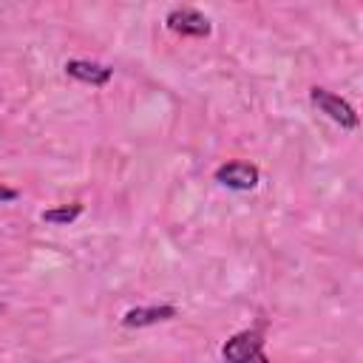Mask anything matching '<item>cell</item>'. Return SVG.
<instances>
[{"instance_id": "cell-4", "label": "cell", "mask_w": 363, "mask_h": 363, "mask_svg": "<svg viewBox=\"0 0 363 363\" xmlns=\"http://www.w3.org/2000/svg\"><path fill=\"white\" fill-rule=\"evenodd\" d=\"M261 173L255 164L250 162H227L221 167H216V182L227 190H238V193H247V190H255Z\"/></svg>"}, {"instance_id": "cell-7", "label": "cell", "mask_w": 363, "mask_h": 363, "mask_svg": "<svg viewBox=\"0 0 363 363\" xmlns=\"http://www.w3.org/2000/svg\"><path fill=\"white\" fill-rule=\"evenodd\" d=\"M79 216H82V204H79V201H71V204H60V207L43 210V221L57 224V227H68V224H74Z\"/></svg>"}, {"instance_id": "cell-2", "label": "cell", "mask_w": 363, "mask_h": 363, "mask_svg": "<svg viewBox=\"0 0 363 363\" xmlns=\"http://www.w3.org/2000/svg\"><path fill=\"white\" fill-rule=\"evenodd\" d=\"M221 357L230 363H247V360H267L264 352V337L258 329H244L235 332L224 346H221Z\"/></svg>"}, {"instance_id": "cell-5", "label": "cell", "mask_w": 363, "mask_h": 363, "mask_svg": "<svg viewBox=\"0 0 363 363\" xmlns=\"http://www.w3.org/2000/svg\"><path fill=\"white\" fill-rule=\"evenodd\" d=\"M176 318V306L170 303H153V306H133L122 315V326L125 329H145V326H156L162 320Z\"/></svg>"}, {"instance_id": "cell-8", "label": "cell", "mask_w": 363, "mask_h": 363, "mask_svg": "<svg viewBox=\"0 0 363 363\" xmlns=\"http://www.w3.org/2000/svg\"><path fill=\"white\" fill-rule=\"evenodd\" d=\"M17 196H20V193H17L14 187H9V184H3V182H0V201H14Z\"/></svg>"}, {"instance_id": "cell-1", "label": "cell", "mask_w": 363, "mask_h": 363, "mask_svg": "<svg viewBox=\"0 0 363 363\" xmlns=\"http://www.w3.org/2000/svg\"><path fill=\"white\" fill-rule=\"evenodd\" d=\"M309 102L320 111V113H326L335 125H340V128H346V130H354L357 128V113H354V108L346 102V99H340L337 94H332V91H326V88H312L309 91Z\"/></svg>"}, {"instance_id": "cell-6", "label": "cell", "mask_w": 363, "mask_h": 363, "mask_svg": "<svg viewBox=\"0 0 363 363\" xmlns=\"http://www.w3.org/2000/svg\"><path fill=\"white\" fill-rule=\"evenodd\" d=\"M65 74L74 77L77 82L102 88V85L111 82L113 68H108V65H102V62H94V60H68V62H65Z\"/></svg>"}, {"instance_id": "cell-9", "label": "cell", "mask_w": 363, "mask_h": 363, "mask_svg": "<svg viewBox=\"0 0 363 363\" xmlns=\"http://www.w3.org/2000/svg\"><path fill=\"white\" fill-rule=\"evenodd\" d=\"M0 315H3V303H0Z\"/></svg>"}, {"instance_id": "cell-3", "label": "cell", "mask_w": 363, "mask_h": 363, "mask_svg": "<svg viewBox=\"0 0 363 363\" xmlns=\"http://www.w3.org/2000/svg\"><path fill=\"white\" fill-rule=\"evenodd\" d=\"M164 26H167L173 34H182V37H210V31H213L210 20H207L201 11L187 9V6L170 9L167 17H164Z\"/></svg>"}]
</instances>
